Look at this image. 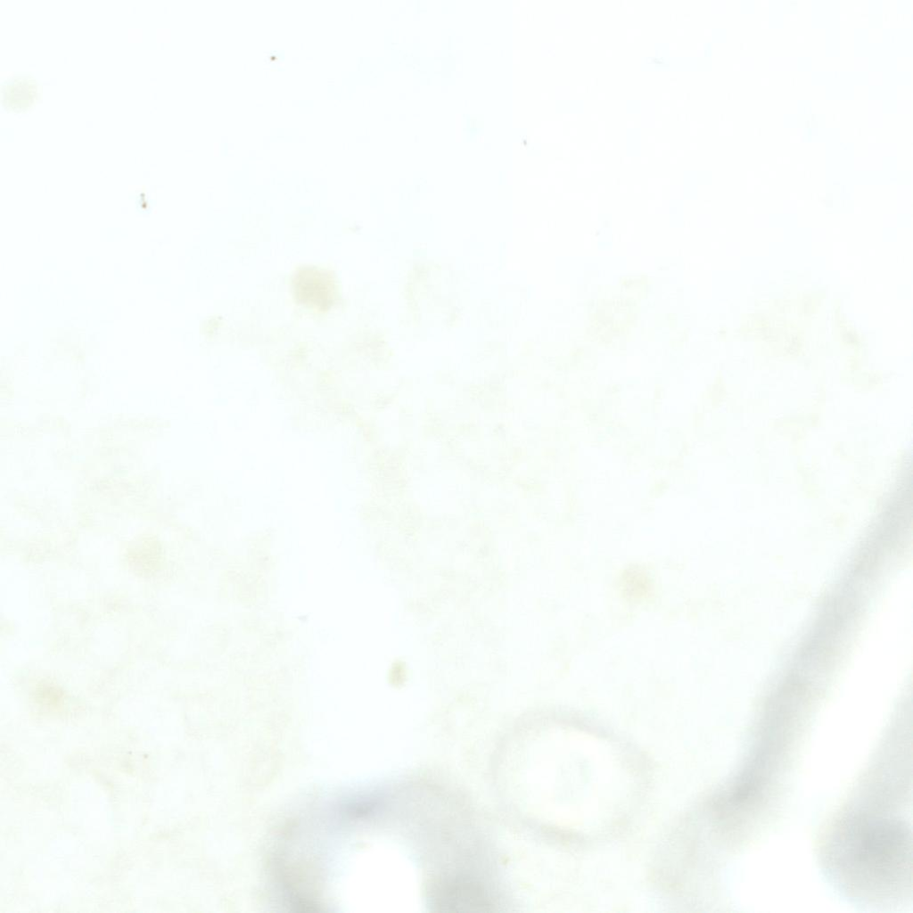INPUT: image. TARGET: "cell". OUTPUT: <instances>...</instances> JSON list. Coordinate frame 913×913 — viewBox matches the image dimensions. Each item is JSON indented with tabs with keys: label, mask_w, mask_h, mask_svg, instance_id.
I'll return each mask as SVG.
<instances>
[{
	"label": "cell",
	"mask_w": 913,
	"mask_h": 913,
	"mask_svg": "<svg viewBox=\"0 0 913 913\" xmlns=\"http://www.w3.org/2000/svg\"><path fill=\"white\" fill-rule=\"evenodd\" d=\"M853 819L844 834L845 870L872 884H891L892 877L910 878L911 836L905 823L887 817Z\"/></svg>",
	"instance_id": "obj_1"
},
{
	"label": "cell",
	"mask_w": 913,
	"mask_h": 913,
	"mask_svg": "<svg viewBox=\"0 0 913 913\" xmlns=\"http://www.w3.org/2000/svg\"><path fill=\"white\" fill-rule=\"evenodd\" d=\"M298 302L320 311L329 309L338 297L337 283L331 272L316 267H302L292 278Z\"/></svg>",
	"instance_id": "obj_2"
}]
</instances>
